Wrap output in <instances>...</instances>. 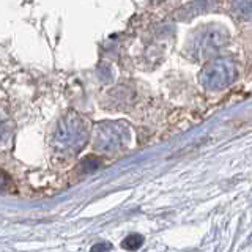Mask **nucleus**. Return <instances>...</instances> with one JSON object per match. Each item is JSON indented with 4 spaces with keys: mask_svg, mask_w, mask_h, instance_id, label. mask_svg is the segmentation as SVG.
<instances>
[{
    "mask_svg": "<svg viewBox=\"0 0 252 252\" xmlns=\"http://www.w3.org/2000/svg\"><path fill=\"white\" fill-rule=\"evenodd\" d=\"M142 244H144V236L139 235V233H131L123 240L122 248L126 251H137Z\"/></svg>",
    "mask_w": 252,
    "mask_h": 252,
    "instance_id": "f257e3e1",
    "label": "nucleus"
},
{
    "mask_svg": "<svg viewBox=\"0 0 252 252\" xmlns=\"http://www.w3.org/2000/svg\"><path fill=\"white\" fill-rule=\"evenodd\" d=\"M110 249V244L109 243H98V244H94V246H92V252H106Z\"/></svg>",
    "mask_w": 252,
    "mask_h": 252,
    "instance_id": "f03ea898",
    "label": "nucleus"
}]
</instances>
